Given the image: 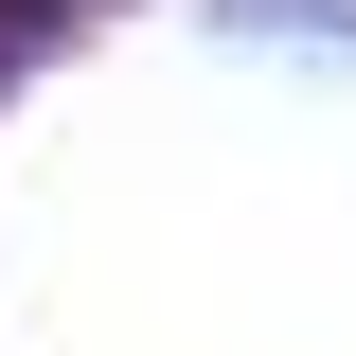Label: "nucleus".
Returning <instances> with one entry per match:
<instances>
[{"mask_svg": "<svg viewBox=\"0 0 356 356\" xmlns=\"http://www.w3.org/2000/svg\"><path fill=\"white\" fill-rule=\"evenodd\" d=\"M36 18H72V0H0V36H36Z\"/></svg>", "mask_w": 356, "mask_h": 356, "instance_id": "f257e3e1", "label": "nucleus"}]
</instances>
